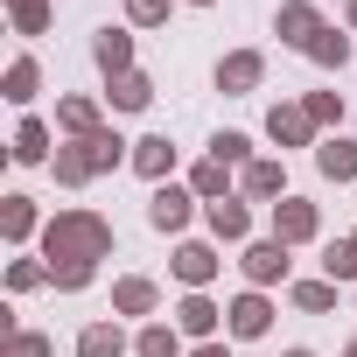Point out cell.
I'll return each mask as SVG.
<instances>
[{
	"label": "cell",
	"mask_w": 357,
	"mask_h": 357,
	"mask_svg": "<svg viewBox=\"0 0 357 357\" xmlns=\"http://www.w3.org/2000/svg\"><path fill=\"white\" fill-rule=\"evenodd\" d=\"M43 252H50V280H56L63 294H77V287L98 273V259L112 252V225H105L98 211H56L50 231H43Z\"/></svg>",
	"instance_id": "obj_1"
},
{
	"label": "cell",
	"mask_w": 357,
	"mask_h": 357,
	"mask_svg": "<svg viewBox=\"0 0 357 357\" xmlns=\"http://www.w3.org/2000/svg\"><path fill=\"white\" fill-rule=\"evenodd\" d=\"M119 147H126V140H119V133H105V126H98L91 140H70V147H56V183H70V190H77V183H91V175L119 168Z\"/></svg>",
	"instance_id": "obj_2"
},
{
	"label": "cell",
	"mask_w": 357,
	"mask_h": 357,
	"mask_svg": "<svg viewBox=\"0 0 357 357\" xmlns=\"http://www.w3.org/2000/svg\"><path fill=\"white\" fill-rule=\"evenodd\" d=\"M273 238H280V245H301V238H315V204H301V197H280V204H273Z\"/></svg>",
	"instance_id": "obj_3"
},
{
	"label": "cell",
	"mask_w": 357,
	"mask_h": 357,
	"mask_svg": "<svg viewBox=\"0 0 357 357\" xmlns=\"http://www.w3.org/2000/svg\"><path fill=\"white\" fill-rule=\"evenodd\" d=\"M190 197H197V190L161 183V190H154V204H147V225H154V231H183V225H190Z\"/></svg>",
	"instance_id": "obj_4"
},
{
	"label": "cell",
	"mask_w": 357,
	"mask_h": 357,
	"mask_svg": "<svg viewBox=\"0 0 357 357\" xmlns=\"http://www.w3.org/2000/svg\"><path fill=\"white\" fill-rule=\"evenodd\" d=\"M259 77H266V56H259V50H238V56H225V63H218V91H231V98H238V91H252Z\"/></svg>",
	"instance_id": "obj_5"
},
{
	"label": "cell",
	"mask_w": 357,
	"mask_h": 357,
	"mask_svg": "<svg viewBox=\"0 0 357 357\" xmlns=\"http://www.w3.org/2000/svg\"><path fill=\"white\" fill-rule=\"evenodd\" d=\"M245 280H252V287H273V280H287V245H280V238H259V245L245 252Z\"/></svg>",
	"instance_id": "obj_6"
},
{
	"label": "cell",
	"mask_w": 357,
	"mask_h": 357,
	"mask_svg": "<svg viewBox=\"0 0 357 357\" xmlns=\"http://www.w3.org/2000/svg\"><path fill=\"white\" fill-rule=\"evenodd\" d=\"M225 322H231V336H266V322H273V301L252 287V294H238V301L225 308Z\"/></svg>",
	"instance_id": "obj_7"
},
{
	"label": "cell",
	"mask_w": 357,
	"mask_h": 357,
	"mask_svg": "<svg viewBox=\"0 0 357 357\" xmlns=\"http://www.w3.org/2000/svg\"><path fill=\"white\" fill-rule=\"evenodd\" d=\"M266 133H273L280 147H308L315 119H308V105H273V112H266Z\"/></svg>",
	"instance_id": "obj_8"
},
{
	"label": "cell",
	"mask_w": 357,
	"mask_h": 357,
	"mask_svg": "<svg viewBox=\"0 0 357 357\" xmlns=\"http://www.w3.org/2000/svg\"><path fill=\"white\" fill-rule=\"evenodd\" d=\"M315 168L329 175V183H357V140H343V133L322 140V147H315Z\"/></svg>",
	"instance_id": "obj_9"
},
{
	"label": "cell",
	"mask_w": 357,
	"mask_h": 357,
	"mask_svg": "<svg viewBox=\"0 0 357 357\" xmlns=\"http://www.w3.org/2000/svg\"><path fill=\"white\" fill-rule=\"evenodd\" d=\"M133 168L147 175V183H161V175L175 168V140H168V133H147V140H133Z\"/></svg>",
	"instance_id": "obj_10"
},
{
	"label": "cell",
	"mask_w": 357,
	"mask_h": 357,
	"mask_svg": "<svg viewBox=\"0 0 357 357\" xmlns=\"http://www.w3.org/2000/svg\"><path fill=\"white\" fill-rule=\"evenodd\" d=\"M273 29H280V36H287L294 50H308V43L322 36V22H315V8H308V0H287V8H280V22H273Z\"/></svg>",
	"instance_id": "obj_11"
},
{
	"label": "cell",
	"mask_w": 357,
	"mask_h": 357,
	"mask_svg": "<svg viewBox=\"0 0 357 357\" xmlns=\"http://www.w3.org/2000/svg\"><path fill=\"white\" fill-rule=\"evenodd\" d=\"M154 301H161V287L140 280V273H126V280L112 287V308H119V315H154Z\"/></svg>",
	"instance_id": "obj_12"
},
{
	"label": "cell",
	"mask_w": 357,
	"mask_h": 357,
	"mask_svg": "<svg viewBox=\"0 0 357 357\" xmlns=\"http://www.w3.org/2000/svg\"><path fill=\"white\" fill-rule=\"evenodd\" d=\"M211 273H218V252H211V245H197V238H190L183 252H175V280H183V287H204Z\"/></svg>",
	"instance_id": "obj_13"
},
{
	"label": "cell",
	"mask_w": 357,
	"mask_h": 357,
	"mask_svg": "<svg viewBox=\"0 0 357 357\" xmlns=\"http://www.w3.org/2000/svg\"><path fill=\"white\" fill-rule=\"evenodd\" d=\"M218 315H225V308H218L211 294H190L183 308H175V322H183V336H211V329H218Z\"/></svg>",
	"instance_id": "obj_14"
},
{
	"label": "cell",
	"mask_w": 357,
	"mask_h": 357,
	"mask_svg": "<svg viewBox=\"0 0 357 357\" xmlns=\"http://www.w3.org/2000/svg\"><path fill=\"white\" fill-rule=\"evenodd\" d=\"M98 70H105V77L133 70V36H126V29H105V36H98Z\"/></svg>",
	"instance_id": "obj_15"
},
{
	"label": "cell",
	"mask_w": 357,
	"mask_h": 357,
	"mask_svg": "<svg viewBox=\"0 0 357 357\" xmlns=\"http://www.w3.org/2000/svg\"><path fill=\"white\" fill-rule=\"evenodd\" d=\"M204 218H211V231H218V238H245V225H252L238 197H218V204H204Z\"/></svg>",
	"instance_id": "obj_16"
},
{
	"label": "cell",
	"mask_w": 357,
	"mask_h": 357,
	"mask_svg": "<svg viewBox=\"0 0 357 357\" xmlns=\"http://www.w3.org/2000/svg\"><path fill=\"white\" fill-rule=\"evenodd\" d=\"M245 197H287V168L280 161H245Z\"/></svg>",
	"instance_id": "obj_17"
},
{
	"label": "cell",
	"mask_w": 357,
	"mask_h": 357,
	"mask_svg": "<svg viewBox=\"0 0 357 357\" xmlns=\"http://www.w3.org/2000/svg\"><path fill=\"white\" fill-rule=\"evenodd\" d=\"M105 98H112V105H119V112H140V105H147V98H154V84H147V77H140V70H119V77H112V91H105Z\"/></svg>",
	"instance_id": "obj_18"
},
{
	"label": "cell",
	"mask_w": 357,
	"mask_h": 357,
	"mask_svg": "<svg viewBox=\"0 0 357 357\" xmlns=\"http://www.w3.org/2000/svg\"><path fill=\"white\" fill-rule=\"evenodd\" d=\"M56 126L77 133V140H91V133H98V105H91V98H63V105H56Z\"/></svg>",
	"instance_id": "obj_19"
},
{
	"label": "cell",
	"mask_w": 357,
	"mask_h": 357,
	"mask_svg": "<svg viewBox=\"0 0 357 357\" xmlns=\"http://www.w3.org/2000/svg\"><path fill=\"white\" fill-rule=\"evenodd\" d=\"M77 357H126V336H119L112 322H91V329L77 336Z\"/></svg>",
	"instance_id": "obj_20"
},
{
	"label": "cell",
	"mask_w": 357,
	"mask_h": 357,
	"mask_svg": "<svg viewBox=\"0 0 357 357\" xmlns=\"http://www.w3.org/2000/svg\"><path fill=\"white\" fill-rule=\"evenodd\" d=\"M133 357H183V336H175L168 322H147L140 343H133Z\"/></svg>",
	"instance_id": "obj_21"
},
{
	"label": "cell",
	"mask_w": 357,
	"mask_h": 357,
	"mask_svg": "<svg viewBox=\"0 0 357 357\" xmlns=\"http://www.w3.org/2000/svg\"><path fill=\"white\" fill-rule=\"evenodd\" d=\"M301 56H315L322 70H343V56H350V36H336V29H322V36H315V43H308Z\"/></svg>",
	"instance_id": "obj_22"
},
{
	"label": "cell",
	"mask_w": 357,
	"mask_h": 357,
	"mask_svg": "<svg viewBox=\"0 0 357 357\" xmlns=\"http://www.w3.org/2000/svg\"><path fill=\"white\" fill-rule=\"evenodd\" d=\"M0 231H8V238H29V231H36V204H29V197H8V204H0Z\"/></svg>",
	"instance_id": "obj_23"
},
{
	"label": "cell",
	"mask_w": 357,
	"mask_h": 357,
	"mask_svg": "<svg viewBox=\"0 0 357 357\" xmlns=\"http://www.w3.org/2000/svg\"><path fill=\"white\" fill-rule=\"evenodd\" d=\"M36 84H43V77H36V56H15V63H8V98H15V105H29V98H36Z\"/></svg>",
	"instance_id": "obj_24"
},
{
	"label": "cell",
	"mask_w": 357,
	"mask_h": 357,
	"mask_svg": "<svg viewBox=\"0 0 357 357\" xmlns=\"http://www.w3.org/2000/svg\"><path fill=\"white\" fill-rule=\"evenodd\" d=\"M50 154V126L43 119H22V133H15V161H43Z\"/></svg>",
	"instance_id": "obj_25"
},
{
	"label": "cell",
	"mask_w": 357,
	"mask_h": 357,
	"mask_svg": "<svg viewBox=\"0 0 357 357\" xmlns=\"http://www.w3.org/2000/svg\"><path fill=\"white\" fill-rule=\"evenodd\" d=\"M294 308H308V315L336 308V280H301V287H294Z\"/></svg>",
	"instance_id": "obj_26"
},
{
	"label": "cell",
	"mask_w": 357,
	"mask_h": 357,
	"mask_svg": "<svg viewBox=\"0 0 357 357\" xmlns=\"http://www.w3.org/2000/svg\"><path fill=\"white\" fill-rule=\"evenodd\" d=\"M322 273H329V280H357V238L329 245V252H322Z\"/></svg>",
	"instance_id": "obj_27"
},
{
	"label": "cell",
	"mask_w": 357,
	"mask_h": 357,
	"mask_svg": "<svg viewBox=\"0 0 357 357\" xmlns=\"http://www.w3.org/2000/svg\"><path fill=\"white\" fill-rule=\"evenodd\" d=\"M8 8H15V29L22 36H43L50 29V0H8Z\"/></svg>",
	"instance_id": "obj_28"
},
{
	"label": "cell",
	"mask_w": 357,
	"mask_h": 357,
	"mask_svg": "<svg viewBox=\"0 0 357 357\" xmlns=\"http://www.w3.org/2000/svg\"><path fill=\"white\" fill-rule=\"evenodd\" d=\"M225 168H231V161H204V168L190 175V190H197L204 204H218V197H225Z\"/></svg>",
	"instance_id": "obj_29"
},
{
	"label": "cell",
	"mask_w": 357,
	"mask_h": 357,
	"mask_svg": "<svg viewBox=\"0 0 357 357\" xmlns=\"http://www.w3.org/2000/svg\"><path fill=\"white\" fill-rule=\"evenodd\" d=\"M301 105H308V119H315V126H343V98H336V91H308Z\"/></svg>",
	"instance_id": "obj_30"
},
{
	"label": "cell",
	"mask_w": 357,
	"mask_h": 357,
	"mask_svg": "<svg viewBox=\"0 0 357 357\" xmlns=\"http://www.w3.org/2000/svg\"><path fill=\"white\" fill-rule=\"evenodd\" d=\"M211 161H238V168H245V161H252V140H245V133H218V140H211Z\"/></svg>",
	"instance_id": "obj_31"
},
{
	"label": "cell",
	"mask_w": 357,
	"mask_h": 357,
	"mask_svg": "<svg viewBox=\"0 0 357 357\" xmlns=\"http://www.w3.org/2000/svg\"><path fill=\"white\" fill-rule=\"evenodd\" d=\"M0 357H50V336H36V329H15Z\"/></svg>",
	"instance_id": "obj_32"
},
{
	"label": "cell",
	"mask_w": 357,
	"mask_h": 357,
	"mask_svg": "<svg viewBox=\"0 0 357 357\" xmlns=\"http://www.w3.org/2000/svg\"><path fill=\"white\" fill-rule=\"evenodd\" d=\"M43 280H50V266H36V259H15V266H8V287H15V294H29V287H43Z\"/></svg>",
	"instance_id": "obj_33"
},
{
	"label": "cell",
	"mask_w": 357,
	"mask_h": 357,
	"mask_svg": "<svg viewBox=\"0 0 357 357\" xmlns=\"http://www.w3.org/2000/svg\"><path fill=\"white\" fill-rule=\"evenodd\" d=\"M126 15H133L140 29H154V22H168V0H126Z\"/></svg>",
	"instance_id": "obj_34"
},
{
	"label": "cell",
	"mask_w": 357,
	"mask_h": 357,
	"mask_svg": "<svg viewBox=\"0 0 357 357\" xmlns=\"http://www.w3.org/2000/svg\"><path fill=\"white\" fill-rule=\"evenodd\" d=\"M190 357H231V350H225V343H204V350H190Z\"/></svg>",
	"instance_id": "obj_35"
},
{
	"label": "cell",
	"mask_w": 357,
	"mask_h": 357,
	"mask_svg": "<svg viewBox=\"0 0 357 357\" xmlns=\"http://www.w3.org/2000/svg\"><path fill=\"white\" fill-rule=\"evenodd\" d=\"M350 29H357V0H350Z\"/></svg>",
	"instance_id": "obj_36"
},
{
	"label": "cell",
	"mask_w": 357,
	"mask_h": 357,
	"mask_svg": "<svg viewBox=\"0 0 357 357\" xmlns=\"http://www.w3.org/2000/svg\"><path fill=\"white\" fill-rule=\"evenodd\" d=\"M287 357H308V350H287Z\"/></svg>",
	"instance_id": "obj_37"
},
{
	"label": "cell",
	"mask_w": 357,
	"mask_h": 357,
	"mask_svg": "<svg viewBox=\"0 0 357 357\" xmlns=\"http://www.w3.org/2000/svg\"><path fill=\"white\" fill-rule=\"evenodd\" d=\"M343 357H357V343H350V350H343Z\"/></svg>",
	"instance_id": "obj_38"
},
{
	"label": "cell",
	"mask_w": 357,
	"mask_h": 357,
	"mask_svg": "<svg viewBox=\"0 0 357 357\" xmlns=\"http://www.w3.org/2000/svg\"><path fill=\"white\" fill-rule=\"evenodd\" d=\"M197 8H211V0H197Z\"/></svg>",
	"instance_id": "obj_39"
}]
</instances>
